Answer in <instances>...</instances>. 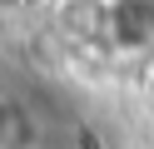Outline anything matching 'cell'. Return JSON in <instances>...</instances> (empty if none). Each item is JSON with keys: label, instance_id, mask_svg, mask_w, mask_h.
Here are the masks:
<instances>
[{"label": "cell", "instance_id": "1", "mask_svg": "<svg viewBox=\"0 0 154 149\" xmlns=\"http://www.w3.org/2000/svg\"><path fill=\"white\" fill-rule=\"evenodd\" d=\"M94 35L124 60H149L154 55V0H100Z\"/></svg>", "mask_w": 154, "mask_h": 149}, {"label": "cell", "instance_id": "2", "mask_svg": "<svg viewBox=\"0 0 154 149\" xmlns=\"http://www.w3.org/2000/svg\"><path fill=\"white\" fill-rule=\"evenodd\" d=\"M40 144H45V129L35 119V109L20 95L0 89V149H40Z\"/></svg>", "mask_w": 154, "mask_h": 149}, {"label": "cell", "instance_id": "3", "mask_svg": "<svg viewBox=\"0 0 154 149\" xmlns=\"http://www.w3.org/2000/svg\"><path fill=\"white\" fill-rule=\"evenodd\" d=\"M139 99H144V109L154 114V55L144 60V70H139Z\"/></svg>", "mask_w": 154, "mask_h": 149}]
</instances>
